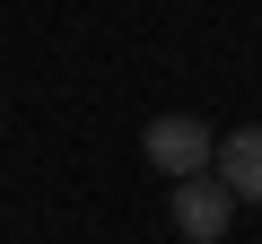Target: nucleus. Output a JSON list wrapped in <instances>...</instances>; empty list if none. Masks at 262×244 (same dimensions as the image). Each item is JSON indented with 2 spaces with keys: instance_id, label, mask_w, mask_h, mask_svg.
Wrapping results in <instances>:
<instances>
[{
  "instance_id": "nucleus-1",
  "label": "nucleus",
  "mask_w": 262,
  "mask_h": 244,
  "mask_svg": "<svg viewBox=\"0 0 262 244\" xmlns=\"http://www.w3.org/2000/svg\"><path fill=\"white\" fill-rule=\"evenodd\" d=\"M140 157L158 175H201V166H219V131H210L201 113H158L149 131H140Z\"/></svg>"
},
{
  "instance_id": "nucleus-3",
  "label": "nucleus",
  "mask_w": 262,
  "mask_h": 244,
  "mask_svg": "<svg viewBox=\"0 0 262 244\" xmlns=\"http://www.w3.org/2000/svg\"><path fill=\"white\" fill-rule=\"evenodd\" d=\"M219 175H227L236 201H262V122H245V131L219 140Z\"/></svg>"
},
{
  "instance_id": "nucleus-2",
  "label": "nucleus",
  "mask_w": 262,
  "mask_h": 244,
  "mask_svg": "<svg viewBox=\"0 0 262 244\" xmlns=\"http://www.w3.org/2000/svg\"><path fill=\"white\" fill-rule=\"evenodd\" d=\"M236 209H245V201L227 192V175H210V166H201V175H175V235H184V244H219V235L236 227Z\"/></svg>"
}]
</instances>
